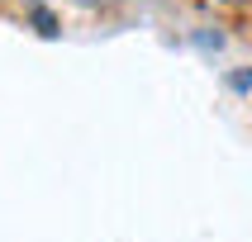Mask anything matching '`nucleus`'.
I'll return each mask as SVG.
<instances>
[{"instance_id":"1","label":"nucleus","mask_w":252,"mask_h":242,"mask_svg":"<svg viewBox=\"0 0 252 242\" xmlns=\"http://www.w3.org/2000/svg\"><path fill=\"white\" fill-rule=\"evenodd\" d=\"M33 24H38V33H57V19H53L48 10H43V5L33 10Z\"/></svg>"}]
</instances>
